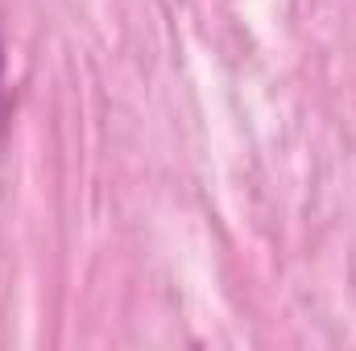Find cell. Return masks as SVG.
<instances>
[{"mask_svg": "<svg viewBox=\"0 0 356 351\" xmlns=\"http://www.w3.org/2000/svg\"><path fill=\"white\" fill-rule=\"evenodd\" d=\"M8 120V87H4V33H0V124Z\"/></svg>", "mask_w": 356, "mask_h": 351, "instance_id": "cell-1", "label": "cell"}]
</instances>
